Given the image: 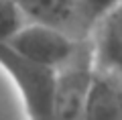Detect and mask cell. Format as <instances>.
<instances>
[{"instance_id":"3957f363","label":"cell","mask_w":122,"mask_h":120,"mask_svg":"<svg viewBox=\"0 0 122 120\" xmlns=\"http://www.w3.org/2000/svg\"><path fill=\"white\" fill-rule=\"evenodd\" d=\"M83 39H75L65 31L47 22L26 21L6 43L25 59L49 69H57L63 65L81 45Z\"/></svg>"},{"instance_id":"5b68a950","label":"cell","mask_w":122,"mask_h":120,"mask_svg":"<svg viewBox=\"0 0 122 120\" xmlns=\"http://www.w3.org/2000/svg\"><path fill=\"white\" fill-rule=\"evenodd\" d=\"M83 120H122V75L94 67Z\"/></svg>"},{"instance_id":"52a82bcc","label":"cell","mask_w":122,"mask_h":120,"mask_svg":"<svg viewBox=\"0 0 122 120\" xmlns=\"http://www.w3.org/2000/svg\"><path fill=\"white\" fill-rule=\"evenodd\" d=\"M116 2H120V0H81V6H83V10H86L87 18H90V22L94 25V21H96L104 10H108L112 4H116Z\"/></svg>"},{"instance_id":"277c9868","label":"cell","mask_w":122,"mask_h":120,"mask_svg":"<svg viewBox=\"0 0 122 120\" xmlns=\"http://www.w3.org/2000/svg\"><path fill=\"white\" fill-rule=\"evenodd\" d=\"M87 39L94 67L122 75V0L94 21Z\"/></svg>"},{"instance_id":"8992f818","label":"cell","mask_w":122,"mask_h":120,"mask_svg":"<svg viewBox=\"0 0 122 120\" xmlns=\"http://www.w3.org/2000/svg\"><path fill=\"white\" fill-rule=\"evenodd\" d=\"M26 21V12L18 4V0H0V41L12 37Z\"/></svg>"},{"instance_id":"6da1fadb","label":"cell","mask_w":122,"mask_h":120,"mask_svg":"<svg viewBox=\"0 0 122 120\" xmlns=\"http://www.w3.org/2000/svg\"><path fill=\"white\" fill-rule=\"evenodd\" d=\"M92 75H94L92 45L90 39H83L77 51L63 65L53 69L49 120H83Z\"/></svg>"},{"instance_id":"7a4b0ae2","label":"cell","mask_w":122,"mask_h":120,"mask_svg":"<svg viewBox=\"0 0 122 120\" xmlns=\"http://www.w3.org/2000/svg\"><path fill=\"white\" fill-rule=\"evenodd\" d=\"M0 65L16 83L29 120H49L53 94V69L25 59L6 41H0Z\"/></svg>"}]
</instances>
